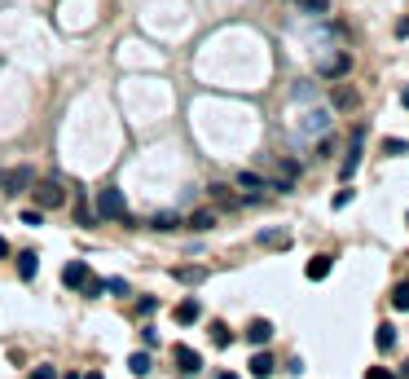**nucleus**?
<instances>
[{
  "label": "nucleus",
  "instance_id": "nucleus-1",
  "mask_svg": "<svg viewBox=\"0 0 409 379\" xmlns=\"http://www.w3.org/2000/svg\"><path fill=\"white\" fill-rule=\"evenodd\" d=\"M97 216L102 221H128V203H124V194H119L115 185L97 190Z\"/></svg>",
  "mask_w": 409,
  "mask_h": 379
},
{
  "label": "nucleus",
  "instance_id": "nucleus-2",
  "mask_svg": "<svg viewBox=\"0 0 409 379\" xmlns=\"http://www.w3.org/2000/svg\"><path fill=\"white\" fill-rule=\"evenodd\" d=\"M31 194H35V203H40L44 212H53V207H62V203H66V190L57 185V181H40V185H31Z\"/></svg>",
  "mask_w": 409,
  "mask_h": 379
},
{
  "label": "nucleus",
  "instance_id": "nucleus-3",
  "mask_svg": "<svg viewBox=\"0 0 409 379\" xmlns=\"http://www.w3.org/2000/svg\"><path fill=\"white\" fill-rule=\"evenodd\" d=\"M172 362H176V371H180V375H198V371H202V358H198L194 349H185V344H176V349H172Z\"/></svg>",
  "mask_w": 409,
  "mask_h": 379
},
{
  "label": "nucleus",
  "instance_id": "nucleus-4",
  "mask_svg": "<svg viewBox=\"0 0 409 379\" xmlns=\"http://www.w3.org/2000/svg\"><path fill=\"white\" fill-rule=\"evenodd\" d=\"M31 185H35V172H31V168L5 172V194H22V190H31Z\"/></svg>",
  "mask_w": 409,
  "mask_h": 379
},
{
  "label": "nucleus",
  "instance_id": "nucleus-5",
  "mask_svg": "<svg viewBox=\"0 0 409 379\" xmlns=\"http://www.w3.org/2000/svg\"><path fill=\"white\" fill-rule=\"evenodd\" d=\"M361 137H365V133L356 128V133H352V150H348V159H343V168H339V176H343V181H352V176H356V168H361Z\"/></svg>",
  "mask_w": 409,
  "mask_h": 379
},
{
  "label": "nucleus",
  "instance_id": "nucleus-6",
  "mask_svg": "<svg viewBox=\"0 0 409 379\" xmlns=\"http://www.w3.org/2000/svg\"><path fill=\"white\" fill-rule=\"evenodd\" d=\"M348 66H352V57L348 53H334V57H326V62H317V71L326 80H339V75H348Z\"/></svg>",
  "mask_w": 409,
  "mask_h": 379
},
{
  "label": "nucleus",
  "instance_id": "nucleus-7",
  "mask_svg": "<svg viewBox=\"0 0 409 379\" xmlns=\"http://www.w3.org/2000/svg\"><path fill=\"white\" fill-rule=\"evenodd\" d=\"M62 282H66L70 291H79L84 282H88V265H84V260H70V265L62 269Z\"/></svg>",
  "mask_w": 409,
  "mask_h": 379
},
{
  "label": "nucleus",
  "instance_id": "nucleus-8",
  "mask_svg": "<svg viewBox=\"0 0 409 379\" xmlns=\"http://www.w3.org/2000/svg\"><path fill=\"white\" fill-rule=\"evenodd\" d=\"M247 340H251V344H269V340H273V326L264 322V317H256V322L247 326Z\"/></svg>",
  "mask_w": 409,
  "mask_h": 379
},
{
  "label": "nucleus",
  "instance_id": "nucleus-9",
  "mask_svg": "<svg viewBox=\"0 0 409 379\" xmlns=\"http://www.w3.org/2000/svg\"><path fill=\"white\" fill-rule=\"evenodd\" d=\"M35 269H40V256H35V252H22V256H18V278H22V282H31V278H35Z\"/></svg>",
  "mask_w": 409,
  "mask_h": 379
},
{
  "label": "nucleus",
  "instance_id": "nucleus-10",
  "mask_svg": "<svg viewBox=\"0 0 409 379\" xmlns=\"http://www.w3.org/2000/svg\"><path fill=\"white\" fill-rule=\"evenodd\" d=\"M304 274H308L312 282H321V278H326V274H330V256H312V260H308V265H304Z\"/></svg>",
  "mask_w": 409,
  "mask_h": 379
},
{
  "label": "nucleus",
  "instance_id": "nucleus-11",
  "mask_svg": "<svg viewBox=\"0 0 409 379\" xmlns=\"http://www.w3.org/2000/svg\"><path fill=\"white\" fill-rule=\"evenodd\" d=\"M198 317H202L198 300H180V304H176V322H185V326H189V322H198Z\"/></svg>",
  "mask_w": 409,
  "mask_h": 379
},
{
  "label": "nucleus",
  "instance_id": "nucleus-12",
  "mask_svg": "<svg viewBox=\"0 0 409 379\" xmlns=\"http://www.w3.org/2000/svg\"><path fill=\"white\" fill-rule=\"evenodd\" d=\"M356 89H348V84H339V89H334V106H339V111H356Z\"/></svg>",
  "mask_w": 409,
  "mask_h": 379
},
{
  "label": "nucleus",
  "instance_id": "nucleus-13",
  "mask_svg": "<svg viewBox=\"0 0 409 379\" xmlns=\"http://www.w3.org/2000/svg\"><path fill=\"white\" fill-rule=\"evenodd\" d=\"M172 278L176 282H202V278H207V269H202V265H180V269H172Z\"/></svg>",
  "mask_w": 409,
  "mask_h": 379
},
{
  "label": "nucleus",
  "instance_id": "nucleus-14",
  "mask_svg": "<svg viewBox=\"0 0 409 379\" xmlns=\"http://www.w3.org/2000/svg\"><path fill=\"white\" fill-rule=\"evenodd\" d=\"M251 375H256V379L273 375V358H269V353H256V358H251Z\"/></svg>",
  "mask_w": 409,
  "mask_h": 379
},
{
  "label": "nucleus",
  "instance_id": "nucleus-15",
  "mask_svg": "<svg viewBox=\"0 0 409 379\" xmlns=\"http://www.w3.org/2000/svg\"><path fill=\"white\" fill-rule=\"evenodd\" d=\"M238 185H242L247 194H256V190H264V176H260V172H247V168H242V172H238Z\"/></svg>",
  "mask_w": 409,
  "mask_h": 379
},
{
  "label": "nucleus",
  "instance_id": "nucleus-16",
  "mask_svg": "<svg viewBox=\"0 0 409 379\" xmlns=\"http://www.w3.org/2000/svg\"><path fill=\"white\" fill-rule=\"evenodd\" d=\"M216 225V212H194V216H189V230H198V234H207Z\"/></svg>",
  "mask_w": 409,
  "mask_h": 379
},
{
  "label": "nucleus",
  "instance_id": "nucleus-17",
  "mask_svg": "<svg viewBox=\"0 0 409 379\" xmlns=\"http://www.w3.org/2000/svg\"><path fill=\"white\" fill-rule=\"evenodd\" d=\"M374 344H379V349H383V353H388V349H392V344H396V331H392V326H388V322H383V326H379V331H374Z\"/></svg>",
  "mask_w": 409,
  "mask_h": 379
},
{
  "label": "nucleus",
  "instance_id": "nucleus-18",
  "mask_svg": "<svg viewBox=\"0 0 409 379\" xmlns=\"http://www.w3.org/2000/svg\"><path fill=\"white\" fill-rule=\"evenodd\" d=\"M392 304L401 313H409V282H396V291H392Z\"/></svg>",
  "mask_w": 409,
  "mask_h": 379
},
{
  "label": "nucleus",
  "instance_id": "nucleus-19",
  "mask_svg": "<svg viewBox=\"0 0 409 379\" xmlns=\"http://www.w3.org/2000/svg\"><path fill=\"white\" fill-rule=\"evenodd\" d=\"M211 340H216V349H229V344H234L229 326H220V322H211Z\"/></svg>",
  "mask_w": 409,
  "mask_h": 379
},
{
  "label": "nucleus",
  "instance_id": "nucleus-20",
  "mask_svg": "<svg viewBox=\"0 0 409 379\" xmlns=\"http://www.w3.org/2000/svg\"><path fill=\"white\" fill-rule=\"evenodd\" d=\"M128 371H132V375H146V371H150V353H132V358H128Z\"/></svg>",
  "mask_w": 409,
  "mask_h": 379
},
{
  "label": "nucleus",
  "instance_id": "nucleus-21",
  "mask_svg": "<svg viewBox=\"0 0 409 379\" xmlns=\"http://www.w3.org/2000/svg\"><path fill=\"white\" fill-rule=\"evenodd\" d=\"M260 243H264V247H282V252H286V247H291V234H278V230H269Z\"/></svg>",
  "mask_w": 409,
  "mask_h": 379
},
{
  "label": "nucleus",
  "instance_id": "nucleus-22",
  "mask_svg": "<svg viewBox=\"0 0 409 379\" xmlns=\"http://www.w3.org/2000/svg\"><path fill=\"white\" fill-rule=\"evenodd\" d=\"M150 225H154V230H176V225H180V221L172 216V212H159V216H154Z\"/></svg>",
  "mask_w": 409,
  "mask_h": 379
},
{
  "label": "nucleus",
  "instance_id": "nucleus-23",
  "mask_svg": "<svg viewBox=\"0 0 409 379\" xmlns=\"http://www.w3.org/2000/svg\"><path fill=\"white\" fill-rule=\"evenodd\" d=\"M405 150H409V141H401V137L383 141V155H405Z\"/></svg>",
  "mask_w": 409,
  "mask_h": 379
},
{
  "label": "nucleus",
  "instance_id": "nucleus-24",
  "mask_svg": "<svg viewBox=\"0 0 409 379\" xmlns=\"http://www.w3.org/2000/svg\"><path fill=\"white\" fill-rule=\"evenodd\" d=\"M211 194H216V198H220V203H225V207H238V198L229 194V185H211Z\"/></svg>",
  "mask_w": 409,
  "mask_h": 379
},
{
  "label": "nucleus",
  "instance_id": "nucleus-25",
  "mask_svg": "<svg viewBox=\"0 0 409 379\" xmlns=\"http://www.w3.org/2000/svg\"><path fill=\"white\" fill-rule=\"evenodd\" d=\"M79 291H84V295H102V291H106V282L88 274V282H84V287H79Z\"/></svg>",
  "mask_w": 409,
  "mask_h": 379
},
{
  "label": "nucleus",
  "instance_id": "nucleus-26",
  "mask_svg": "<svg viewBox=\"0 0 409 379\" xmlns=\"http://www.w3.org/2000/svg\"><path fill=\"white\" fill-rule=\"evenodd\" d=\"M299 9L304 14H326V0H299Z\"/></svg>",
  "mask_w": 409,
  "mask_h": 379
},
{
  "label": "nucleus",
  "instance_id": "nucleus-27",
  "mask_svg": "<svg viewBox=\"0 0 409 379\" xmlns=\"http://www.w3.org/2000/svg\"><path fill=\"white\" fill-rule=\"evenodd\" d=\"M27 379H57V371H53V366H35Z\"/></svg>",
  "mask_w": 409,
  "mask_h": 379
},
{
  "label": "nucleus",
  "instance_id": "nucleus-28",
  "mask_svg": "<svg viewBox=\"0 0 409 379\" xmlns=\"http://www.w3.org/2000/svg\"><path fill=\"white\" fill-rule=\"evenodd\" d=\"M365 379H396V375L388 371V366H370V371H365Z\"/></svg>",
  "mask_w": 409,
  "mask_h": 379
},
{
  "label": "nucleus",
  "instance_id": "nucleus-29",
  "mask_svg": "<svg viewBox=\"0 0 409 379\" xmlns=\"http://www.w3.org/2000/svg\"><path fill=\"white\" fill-rule=\"evenodd\" d=\"M106 291H111V295H124L128 282H124V278H111V282H106Z\"/></svg>",
  "mask_w": 409,
  "mask_h": 379
},
{
  "label": "nucleus",
  "instance_id": "nucleus-30",
  "mask_svg": "<svg viewBox=\"0 0 409 379\" xmlns=\"http://www.w3.org/2000/svg\"><path fill=\"white\" fill-rule=\"evenodd\" d=\"M396 35H409V18H401V22H396Z\"/></svg>",
  "mask_w": 409,
  "mask_h": 379
},
{
  "label": "nucleus",
  "instance_id": "nucleus-31",
  "mask_svg": "<svg viewBox=\"0 0 409 379\" xmlns=\"http://www.w3.org/2000/svg\"><path fill=\"white\" fill-rule=\"evenodd\" d=\"M5 256H9V243H5V239H0V260H5Z\"/></svg>",
  "mask_w": 409,
  "mask_h": 379
},
{
  "label": "nucleus",
  "instance_id": "nucleus-32",
  "mask_svg": "<svg viewBox=\"0 0 409 379\" xmlns=\"http://www.w3.org/2000/svg\"><path fill=\"white\" fill-rule=\"evenodd\" d=\"M216 379H238V375H229V371H225V375H216Z\"/></svg>",
  "mask_w": 409,
  "mask_h": 379
},
{
  "label": "nucleus",
  "instance_id": "nucleus-33",
  "mask_svg": "<svg viewBox=\"0 0 409 379\" xmlns=\"http://www.w3.org/2000/svg\"><path fill=\"white\" fill-rule=\"evenodd\" d=\"M401 102H405V106H409V89H405V93H401Z\"/></svg>",
  "mask_w": 409,
  "mask_h": 379
},
{
  "label": "nucleus",
  "instance_id": "nucleus-34",
  "mask_svg": "<svg viewBox=\"0 0 409 379\" xmlns=\"http://www.w3.org/2000/svg\"><path fill=\"white\" fill-rule=\"evenodd\" d=\"M84 379H102V375H84Z\"/></svg>",
  "mask_w": 409,
  "mask_h": 379
}]
</instances>
